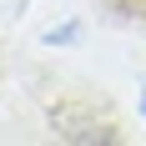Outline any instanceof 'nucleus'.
I'll return each instance as SVG.
<instances>
[{"label":"nucleus","mask_w":146,"mask_h":146,"mask_svg":"<svg viewBox=\"0 0 146 146\" xmlns=\"http://www.w3.org/2000/svg\"><path fill=\"white\" fill-rule=\"evenodd\" d=\"M141 106H146V96H141Z\"/></svg>","instance_id":"1"}]
</instances>
